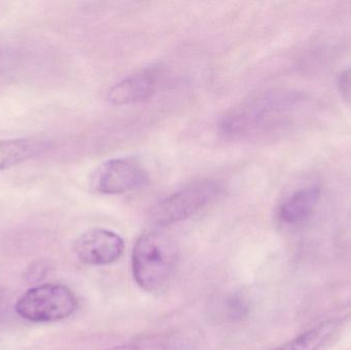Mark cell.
Instances as JSON below:
<instances>
[{"label":"cell","instance_id":"obj_1","mask_svg":"<svg viewBox=\"0 0 351 350\" xmlns=\"http://www.w3.org/2000/svg\"><path fill=\"white\" fill-rule=\"evenodd\" d=\"M304 107V100L293 92H264L226 113L221 119L220 131L231 138L276 133L296 123Z\"/></svg>","mask_w":351,"mask_h":350},{"label":"cell","instance_id":"obj_2","mask_svg":"<svg viewBox=\"0 0 351 350\" xmlns=\"http://www.w3.org/2000/svg\"><path fill=\"white\" fill-rule=\"evenodd\" d=\"M179 251L174 240L160 232L138 238L132 255L134 279L144 291L154 293L166 287L177 266Z\"/></svg>","mask_w":351,"mask_h":350},{"label":"cell","instance_id":"obj_3","mask_svg":"<svg viewBox=\"0 0 351 350\" xmlns=\"http://www.w3.org/2000/svg\"><path fill=\"white\" fill-rule=\"evenodd\" d=\"M77 308V299L63 285H40L25 292L16 304L21 318L33 323H51L69 318Z\"/></svg>","mask_w":351,"mask_h":350},{"label":"cell","instance_id":"obj_4","mask_svg":"<svg viewBox=\"0 0 351 350\" xmlns=\"http://www.w3.org/2000/svg\"><path fill=\"white\" fill-rule=\"evenodd\" d=\"M222 190L220 183L206 180L176 191L154 205L152 223L166 227L184 221L213 203Z\"/></svg>","mask_w":351,"mask_h":350},{"label":"cell","instance_id":"obj_5","mask_svg":"<svg viewBox=\"0 0 351 350\" xmlns=\"http://www.w3.org/2000/svg\"><path fill=\"white\" fill-rule=\"evenodd\" d=\"M149 183L147 172L127 158H112L103 162L90 178L95 192L104 195H123L144 188Z\"/></svg>","mask_w":351,"mask_h":350},{"label":"cell","instance_id":"obj_6","mask_svg":"<svg viewBox=\"0 0 351 350\" xmlns=\"http://www.w3.org/2000/svg\"><path fill=\"white\" fill-rule=\"evenodd\" d=\"M73 249L77 258L84 264L105 266L121 258L125 242L112 230L92 228L78 236Z\"/></svg>","mask_w":351,"mask_h":350},{"label":"cell","instance_id":"obj_7","mask_svg":"<svg viewBox=\"0 0 351 350\" xmlns=\"http://www.w3.org/2000/svg\"><path fill=\"white\" fill-rule=\"evenodd\" d=\"M158 68L148 67L131 74L115 84L108 92V101L115 106L135 104L150 98L160 84Z\"/></svg>","mask_w":351,"mask_h":350},{"label":"cell","instance_id":"obj_8","mask_svg":"<svg viewBox=\"0 0 351 350\" xmlns=\"http://www.w3.org/2000/svg\"><path fill=\"white\" fill-rule=\"evenodd\" d=\"M321 188L307 187L291 195L278 210V218L282 223L297 225L309 219L321 199Z\"/></svg>","mask_w":351,"mask_h":350},{"label":"cell","instance_id":"obj_9","mask_svg":"<svg viewBox=\"0 0 351 350\" xmlns=\"http://www.w3.org/2000/svg\"><path fill=\"white\" fill-rule=\"evenodd\" d=\"M47 149L40 140L14 139L0 141V170L12 168L21 162L37 158Z\"/></svg>","mask_w":351,"mask_h":350},{"label":"cell","instance_id":"obj_10","mask_svg":"<svg viewBox=\"0 0 351 350\" xmlns=\"http://www.w3.org/2000/svg\"><path fill=\"white\" fill-rule=\"evenodd\" d=\"M339 325L338 320L326 321L293 340L270 350H319L333 337Z\"/></svg>","mask_w":351,"mask_h":350},{"label":"cell","instance_id":"obj_11","mask_svg":"<svg viewBox=\"0 0 351 350\" xmlns=\"http://www.w3.org/2000/svg\"><path fill=\"white\" fill-rule=\"evenodd\" d=\"M108 350H185V345L172 335H154Z\"/></svg>","mask_w":351,"mask_h":350},{"label":"cell","instance_id":"obj_12","mask_svg":"<svg viewBox=\"0 0 351 350\" xmlns=\"http://www.w3.org/2000/svg\"><path fill=\"white\" fill-rule=\"evenodd\" d=\"M227 316L232 320H241L249 314V305L245 298L232 295L227 300Z\"/></svg>","mask_w":351,"mask_h":350},{"label":"cell","instance_id":"obj_13","mask_svg":"<svg viewBox=\"0 0 351 350\" xmlns=\"http://www.w3.org/2000/svg\"><path fill=\"white\" fill-rule=\"evenodd\" d=\"M337 88L342 98L351 104V67L339 74L337 79Z\"/></svg>","mask_w":351,"mask_h":350},{"label":"cell","instance_id":"obj_14","mask_svg":"<svg viewBox=\"0 0 351 350\" xmlns=\"http://www.w3.org/2000/svg\"><path fill=\"white\" fill-rule=\"evenodd\" d=\"M47 266H45L43 263H35V264L32 265V267H30V268L28 269L26 275L29 279H30V281L37 282L45 277V273H47Z\"/></svg>","mask_w":351,"mask_h":350},{"label":"cell","instance_id":"obj_15","mask_svg":"<svg viewBox=\"0 0 351 350\" xmlns=\"http://www.w3.org/2000/svg\"><path fill=\"white\" fill-rule=\"evenodd\" d=\"M3 310H4L3 301H2V300H0V314H2V312H3Z\"/></svg>","mask_w":351,"mask_h":350}]
</instances>
